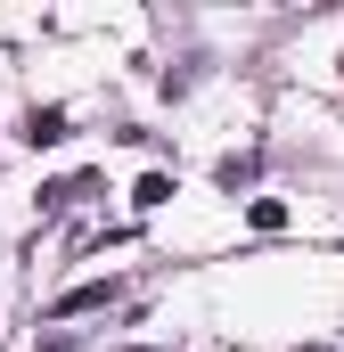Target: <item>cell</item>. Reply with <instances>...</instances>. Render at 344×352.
Here are the masks:
<instances>
[{"instance_id": "obj_2", "label": "cell", "mask_w": 344, "mask_h": 352, "mask_svg": "<svg viewBox=\"0 0 344 352\" xmlns=\"http://www.w3.org/2000/svg\"><path fill=\"white\" fill-rule=\"evenodd\" d=\"M98 303H115V278H90L74 295H58V320H66V311H98Z\"/></svg>"}, {"instance_id": "obj_3", "label": "cell", "mask_w": 344, "mask_h": 352, "mask_svg": "<svg viewBox=\"0 0 344 352\" xmlns=\"http://www.w3.org/2000/svg\"><path fill=\"white\" fill-rule=\"evenodd\" d=\"M131 205H140V213H156V205H172V180H164V173H148L140 188H131Z\"/></svg>"}, {"instance_id": "obj_1", "label": "cell", "mask_w": 344, "mask_h": 352, "mask_svg": "<svg viewBox=\"0 0 344 352\" xmlns=\"http://www.w3.org/2000/svg\"><path fill=\"white\" fill-rule=\"evenodd\" d=\"M66 140V107H33L25 115V148H58Z\"/></svg>"}]
</instances>
